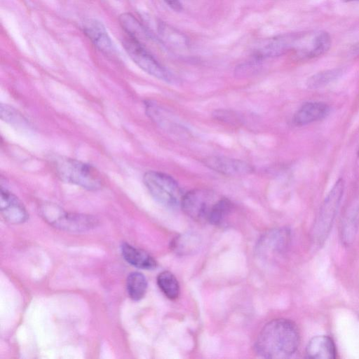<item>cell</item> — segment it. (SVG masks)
I'll return each instance as SVG.
<instances>
[{"label":"cell","instance_id":"cell-1","mask_svg":"<svg viewBox=\"0 0 359 359\" xmlns=\"http://www.w3.org/2000/svg\"><path fill=\"white\" fill-rule=\"evenodd\" d=\"M300 341L299 330L290 320L273 319L259 332L255 341L256 353L265 358L281 359L292 355Z\"/></svg>","mask_w":359,"mask_h":359},{"label":"cell","instance_id":"cell-15","mask_svg":"<svg viewBox=\"0 0 359 359\" xmlns=\"http://www.w3.org/2000/svg\"><path fill=\"white\" fill-rule=\"evenodd\" d=\"M359 225V203L355 202L347 209L341 224V238L348 245L353 242Z\"/></svg>","mask_w":359,"mask_h":359},{"label":"cell","instance_id":"cell-14","mask_svg":"<svg viewBox=\"0 0 359 359\" xmlns=\"http://www.w3.org/2000/svg\"><path fill=\"white\" fill-rule=\"evenodd\" d=\"M121 250L123 259L136 268L151 270L157 266V262L152 256L130 244L123 243Z\"/></svg>","mask_w":359,"mask_h":359},{"label":"cell","instance_id":"cell-7","mask_svg":"<svg viewBox=\"0 0 359 359\" xmlns=\"http://www.w3.org/2000/svg\"><path fill=\"white\" fill-rule=\"evenodd\" d=\"M123 47L130 59L143 71L158 79L172 81L169 72L144 48L138 40L128 36L123 40Z\"/></svg>","mask_w":359,"mask_h":359},{"label":"cell","instance_id":"cell-21","mask_svg":"<svg viewBox=\"0 0 359 359\" xmlns=\"http://www.w3.org/2000/svg\"><path fill=\"white\" fill-rule=\"evenodd\" d=\"M1 118L11 125L22 127L27 126V120L18 111L6 104H1Z\"/></svg>","mask_w":359,"mask_h":359},{"label":"cell","instance_id":"cell-19","mask_svg":"<svg viewBox=\"0 0 359 359\" xmlns=\"http://www.w3.org/2000/svg\"><path fill=\"white\" fill-rule=\"evenodd\" d=\"M157 284L163 294L170 299H175L180 294V285L176 277L170 271H164L157 276Z\"/></svg>","mask_w":359,"mask_h":359},{"label":"cell","instance_id":"cell-2","mask_svg":"<svg viewBox=\"0 0 359 359\" xmlns=\"http://www.w3.org/2000/svg\"><path fill=\"white\" fill-rule=\"evenodd\" d=\"M181 206L191 218L213 225L221 224L232 209L228 198L206 189H195L184 194Z\"/></svg>","mask_w":359,"mask_h":359},{"label":"cell","instance_id":"cell-6","mask_svg":"<svg viewBox=\"0 0 359 359\" xmlns=\"http://www.w3.org/2000/svg\"><path fill=\"white\" fill-rule=\"evenodd\" d=\"M344 191V181L339 179L325 198L316 219L313 237L321 243L328 236Z\"/></svg>","mask_w":359,"mask_h":359},{"label":"cell","instance_id":"cell-13","mask_svg":"<svg viewBox=\"0 0 359 359\" xmlns=\"http://www.w3.org/2000/svg\"><path fill=\"white\" fill-rule=\"evenodd\" d=\"M306 354L312 359H334L337 355L333 340L328 336L320 335L313 337L306 348Z\"/></svg>","mask_w":359,"mask_h":359},{"label":"cell","instance_id":"cell-22","mask_svg":"<svg viewBox=\"0 0 359 359\" xmlns=\"http://www.w3.org/2000/svg\"><path fill=\"white\" fill-rule=\"evenodd\" d=\"M170 6L177 9L180 6L177 0H165Z\"/></svg>","mask_w":359,"mask_h":359},{"label":"cell","instance_id":"cell-20","mask_svg":"<svg viewBox=\"0 0 359 359\" xmlns=\"http://www.w3.org/2000/svg\"><path fill=\"white\" fill-rule=\"evenodd\" d=\"M289 236V232L285 229L272 231L262 241L261 247H266L267 250L272 252L280 251L287 246Z\"/></svg>","mask_w":359,"mask_h":359},{"label":"cell","instance_id":"cell-3","mask_svg":"<svg viewBox=\"0 0 359 359\" xmlns=\"http://www.w3.org/2000/svg\"><path fill=\"white\" fill-rule=\"evenodd\" d=\"M53 167L57 177L63 182L77 185L89 191H96L103 185L100 172L93 165L79 160L58 157Z\"/></svg>","mask_w":359,"mask_h":359},{"label":"cell","instance_id":"cell-9","mask_svg":"<svg viewBox=\"0 0 359 359\" xmlns=\"http://www.w3.org/2000/svg\"><path fill=\"white\" fill-rule=\"evenodd\" d=\"M203 163L210 169L229 177L245 176L254 170L246 161L223 156H209L203 160Z\"/></svg>","mask_w":359,"mask_h":359},{"label":"cell","instance_id":"cell-4","mask_svg":"<svg viewBox=\"0 0 359 359\" xmlns=\"http://www.w3.org/2000/svg\"><path fill=\"white\" fill-rule=\"evenodd\" d=\"M43 219L50 225L62 231L83 232L93 229L97 219L88 215L70 212L53 203H44L39 208Z\"/></svg>","mask_w":359,"mask_h":359},{"label":"cell","instance_id":"cell-18","mask_svg":"<svg viewBox=\"0 0 359 359\" xmlns=\"http://www.w3.org/2000/svg\"><path fill=\"white\" fill-rule=\"evenodd\" d=\"M118 20L120 25L129 36L142 43L141 39L147 35L146 29L133 15L129 13H122Z\"/></svg>","mask_w":359,"mask_h":359},{"label":"cell","instance_id":"cell-16","mask_svg":"<svg viewBox=\"0 0 359 359\" xmlns=\"http://www.w3.org/2000/svg\"><path fill=\"white\" fill-rule=\"evenodd\" d=\"M346 72L344 67L333 68L319 72L310 76L306 86L310 89L323 88L339 79Z\"/></svg>","mask_w":359,"mask_h":359},{"label":"cell","instance_id":"cell-23","mask_svg":"<svg viewBox=\"0 0 359 359\" xmlns=\"http://www.w3.org/2000/svg\"><path fill=\"white\" fill-rule=\"evenodd\" d=\"M344 2L359 1V0H342Z\"/></svg>","mask_w":359,"mask_h":359},{"label":"cell","instance_id":"cell-11","mask_svg":"<svg viewBox=\"0 0 359 359\" xmlns=\"http://www.w3.org/2000/svg\"><path fill=\"white\" fill-rule=\"evenodd\" d=\"M330 111L328 104L322 102H307L294 113L292 122L297 126H303L320 121Z\"/></svg>","mask_w":359,"mask_h":359},{"label":"cell","instance_id":"cell-17","mask_svg":"<svg viewBox=\"0 0 359 359\" xmlns=\"http://www.w3.org/2000/svg\"><path fill=\"white\" fill-rule=\"evenodd\" d=\"M126 288L129 297L133 300H140L144 297L147 292V278L140 272H132L127 278Z\"/></svg>","mask_w":359,"mask_h":359},{"label":"cell","instance_id":"cell-24","mask_svg":"<svg viewBox=\"0 0 359 359\" xmlns=\"http://www.w3.org/2000/svg\"><path fill=\"white\" fill-rule=\"evenodd\" d=\"M358 156H359V149H358Z\"/></svg>","mask_w":359,"mask_h":359},{"label":"cell","instance_id":"cell-8","mask_svg":"<svg viewBox=\"0 0 359 359\" xmlns=\"http://www.w3.org/2000/svg\"><path fill=\"white\" fill-rule=\"evenodd\" d=\"M331 36L323 30L294 34L292 50L302 58L311 59L325 54L331 47Z\"/></svg>","mask_w":359,"mask_h":359},{"label":"cell","instance_id":"cell-5","mask_svg":"<svg viewBox=\"0 0 359 359\" xmlns=\"http://www.w3.org/2000/svg\"><path fill=\"white\" fill-rule=\"evenodd\" d=\"M143 182L151 196L162 205L170 208L181 205L184 194L171 176L162 172L149 170L144 173Z\"/></svg>","mask_w":359,"mask_h":359},{"label":"cell","instance_id":"cell-10","mask_svg":"<svg viewBox=\"0 0 359 359\" xmlns=\"http://www.w3.org/2000/svg\"><path fill=\"white\" fill-rule=\"evenodd\" d=\"M0 210L4 219L12 224L24 223L28 218L27 212L16 196L1 187Z\"/></svg>","mask_w":359,"mask_h":359},{"label":"cell","instance_id":"cell-12","mask_svg":"<svg viewBox=\"0 0 359 359\" xmlns=\"http://www.w3.org/2000/svg\"><path fill=\"white\" fill-rule=\"evenodd\" d=\"M83 32L93 45L105 54L114 51V46L105 27L95 19H89L83 25Z\"/></svg>","mask_w":359,"mask_h":359}]
</instances>
